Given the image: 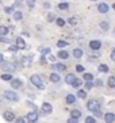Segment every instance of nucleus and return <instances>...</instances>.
I'll return each instance as SVG.
<instances>
[{
	"instance_id": "f257e3e1",
	"label": "nucleus",
	"mask_w": 115,
	"mask_h": 123,
	"mask_svg": "<svg viewBox=\"0 0 115 123\" xmlns=\"http://www.w3.org/2000/svg\"><path fill=\"white\" fill-rule=\"evenodd\" d=\"M30 81H31V84H34L38 89H45V83L42 81L39 74H32V76L30 77Z\"/></svg>"
},
{
	"instance_id": "f03ea898",
	"label": "nucleus",
	"mask_w": 115,
	"mask_h": 123,
	"mask_svg": "<svg viewBox=\"0 0 115 123\" xmlns=\"http://www.w3.org/2000/svg\"><path fill=\"white\" fill-rule=\"evenodd\" d=\"M99 101L96 100V99H92V100H88V103H87V108L89 110V111H96V110H99Z\"/></svg>"
},
{
	"instance_id": "7ed1b4c3",
	"label": "nucleus",
	"mask_w": 115,
	"mask_h": 123,
	"mask_svg": "<svg viewBox=\"0 0 115 123\" xmlns=\"http://www.w3.org/2000/svg\"><path fill=\"white\" fill-rule=\"evenodd\" d=\"M4 98L11 100V101H18L19 100L18 93H15L14 91H6V92H4Z\"/></svg>"
},
{
	"instance_id": "20e7f679",
	"label": "nucleus",
	"mask_w": 115,
	"mask_h": 123,
	"mask_svg": "<svg viewBox=\"0 0 115 123\" xmlns=\"http://www.w3.org/2000/svg\"><path fill=\"white\" fill-rule=\"evenodd\" d=\"M0 65H1V69H4L6 72L8 73H12L15 70V66L11 64V62H6V61H1L0 62Z\"/></svg>"
},
{
	"instance_id": "39448f33",
	"label": "nucleus",
	"mask_w": 115,
	"mask_h": 123,
	"mask_svg": "<svg viewBox=\"0 0 115 123\" xmlns=\"http://www.w3.org/2000/svg\"><path fill=\"white\" fill-rule=\"evenodd\" d=\"M89 47L92 49V50H99V49L102 47V42H100V41H97V39L91 41V42H89Z\"/></svg>"
},
{
	"instance_id": "423d86ee",
	"label": "nucleus",
	"mask_w": 115,
	"mask_h": 123,
	"mask_svg": "<svg viewBox=\"0 0 115 123\" xmlns=\"http://www.w3.org/2000/svg\"><path fill=\"white\" fill-rule=\"evenodd\" d=\"M53 111V107H51L50 103H43L42 104V112L43 114H51Z\"/></svg>"
},
{
	"instance_id": "0eeeda50",
	"label": "nucleus",
	"mask_w": 115,
	"mask_h": 123,
	"mask_svg": "<svg viewBox=\"0 0 115 123\" xmlns=\"http://www.w3.org/2000/svg\"><path fill=\"white\" fill-rule=\"evenodd\" d=\"M103 118H104L106 123H114V120H115V114H112V112H108V114H106Z\"/></svg>"
},
{
	"instance_id": "6e6552de",
	"label": "nucleus",
	"mask_w": 115,
	"mask_h": 123,
	"mask_svg": "<svg viewBox=\"0 0 115 123\" xmlns=\"http://www.w3.org/2000/svg\"><path fill=\"white\" fill-rule=\"evenodd\" d=\"M4 116V119L7 120V122H12V120L15 119V115H14V112H11V111H6L3 114Z\"/></svg>"
},
{
	"instance_id": "1a4fd4ad",
	"label": "nucleus",
	"mask_w": 115,
	"mask_h": 123,
	"mask_svg": "<svg viewBox=\"0 0 115 123\" xmlns=\"http://www.w3.org/2000/svg\"><path fill=\"white\" fill-rule=\"evenodd\" d=\"M37 119H38V115H37V112H35V111H34V112H30V114H27V120H29V122L34 123V122H37Z\"/></svg>"
},
{
	"instance_id": "9d476101",
	"label": "nucleus",
	"mask_w": 115,
	"mask_h": 123,
	"mask_svg": "<svg viewBox=\"0 0 115 123\" xmlns=\"http://www.w3.org/2000/svg\"><path fill=\"white\" fill-rule=\"evenodd\" d=\"M108 6L106 3H100L99 6H97V10H99V12H102V14H106V12H108Z\"/></svg>"
},
{
	"instance_id": "9b49d317",
	"label": "nucleus",
	"mask_w": 115,
	"mask_h": 123,
	"mask_svg": "<svg viewBox=\"0 0 115 123\" xmlns=\"http://www.w3.org/2000/svg\"><path fill=\"white\" fill-rule=\"evenodd\" d=\"M11 85H12L14 89H18V88L22 87V81H20V80H18V79H14L12 81H11Z\"/></svg>"
},
{
	"instance_id": "f8f14e48",
	"label": "nucleus",
	"mask_w": 115,
	"mask_h": 123,
	"mask_svg": "<svg viewBox=\"0 0 115 123\" xmlns=\"http://www.w3.org/2000/svg\"><path fill=\"white\" fill-rule=\"evenodd\" d=\"M76 76L73 74V73H69V74H66V77H65V83L66 84H72L73 81H75Z\"/></svg>"
},
{
	"instance_id": "ddd939ff",
	"label": "nucleus",
	"mask_w": 115,
	"mask_h": 123,
	"mask_svg": "<svg viewBox=\"0 0 115 123\" xmlns=\"http://www.w3.org/2000/svg\"><path fill=\"white\" fill-rule=\"evenodd\" d=\"M16 46H18V49H25L26 47V42L23 38H18L16 39Z\"/></svg>"
},
{
	"instance_id": "4468645a",
	"label": "nucleus",
	"mask_w": 115,
	"mask_h": 123,
	"mask_svg": "<svg viewBox=\"0 0 115 123\" xmlns=\"http://www.w3.org/2000/svg\"><path fill=\"white\" fill-rule=\"evenodd\" d=\"M75 101H76V96H75V95H72V93L66 95V103H68V104H73Z\"/></svg>"
},
{
	"instance_id": "2eb2a0df",
	"label": "nucleus",
	"mask_w": 115,
	"mask_h": 123,
	"mask_svg": "<svg viewBox=\"0 0 115 123\" xmlns=\"http://www.w3.org/2000/svg\"><path fill=\"white\" fill-rule=\"evenodd\" d=\"M50 80H51V83H58V81H60V74H58V73H51Z\"/></svg>"
},
{
	"instance_id": "dca6fc26",
	"label": "nucleus",
	"mask_w": 115,
	"mask_h": 123,
	"mask_svg": "<svg viewBox=\"0 0 115 123\" xmlns=\"http://www.w3.org/2000/svg\"><path fill=\"white\" fill-rule=\"evenodd\" d=\"M70 115H72V118L80 119V116H81V111H80V110H73V111L70 112Z\"/></svg>"
},
{
	"instance_id": "f3484780",
	"label": "nucleus",
	"mask_w": 115,
	"mask_h": 123,
	"mask_svg": "<svg viewBox=\"0 0 115 123\" xmlns=\"http://www.w3.org/2000/svg\"><path fill=\"white\" fill-rule=\"evenodd\" d=\"M73 55H75V58H81L83 57V50L81 49H75L73 50Z\"/></svg>"
},
{
	"instance_id": "a211bd4d",
	"label": "nucleus",
	"mask_w": 115,
	"mask_h": 123,
	"mask_svg": "<svg viewBox=\"0 0 115 123\" xmlns=\"http://www.w3.org/2000/svg\"><path fill=\"white\" fill-rule=\"evenodd\" d=\"M58 57H60V58H62V60H66V58L69 57V54H68V51L61 50V51H58Z\"/></svg>"
},
{
	"instance_id": "6ab92c4d",
	"label": "nucleus",
	"mask_w": 115,
	"mask_h": 123,
	"mask_svg": "<svg viewBox=\"0 0 115 123\" xmlns=\"http://www.w3.org/2000/svg\"><path fill=\"white\" fill-rule=\"evenodd\" d=\"M22 62L25 66H30V62H31V57H23L22 58Z\"/></svg>"
},
{
	"instance_id": "aec40b11",
	"label": "nucleus",
	"mask_w": 115,
	"mask_h": 123,
	"mask_svg": "<svg viewBox=\"0 0 115 123\" xmlns=\"http://www.w3.org/2000/svg\"><path fill=\"white\" fill-rule=\"evenodd\" d=\"M56 69H57L58 72H65L66 70V66L64 64H56Z\"/></svg>"
},
{
	"instance_id": "412c9836",
	"label": "nucleus",
	"mask_w": 115,
	"mask_h": 123,
	"mask_svg": "<svg viewBox=\"0 0 115 123\" xmlns=\"http://www.w3.org/2000/svg\"><path fill=\"white\" fill-rule=\"evenodd\" d=\"M1 80L10 81V80H12V74H11V73H4V74H1Z\"/></svg>"
},
{
	"instance_id": "4be33fe9",
	"label": "nucleus",
	"mask_w": 115,
	"mask_h": 123,
	"mask_svg": "<svg viewBox=\"0 0 115 123\" xmlns=\"http://www.w3.org/2000/svg\"><path fill=\"white\" fill-rule=\"evenodd\" d=\"M108 87H110V88H115V77L114 76L108 77Z\"/></svg>"
},
{
	"instance_id": "5701e85b",
	"label": "nucleus",
	"mask_w": 115,
	"mask_h": 123,
	"mask_svg": "<svg viewBox=\"0 0 115 123\" xmlns=\"http://www.w3.org/2000/svg\"><path fill=\"white\" fill-rule=\"evenodd\" d=\"M8 34V29L6 27V26H0V35H7Z\"/></svg>"
},
{
	"instance_id": "b1692460",
	"label": "nucleus",
	"mask_w": 115,
	"mask_h": 123,
	"mask_svg": "<svg viewBox=\"0 0 115 123\" xmlns=\"http://www.w3.org/2000/svg\"><path fill=\"white\" fill-rule=\"evenodd\" d=\"M22 18H23V14H22L20 11H16V12H14V19H15V20H20Z\"/></svg>"
},
{
	"instance_id": "393cba45",
	"label": "nucleus",
	"mask_w": 115,
	"mask_h": 123,
	"mask_svg": "<svg viewBox=\"0 0 115 123\" xmlns=\"http://www.w3.org/2000/svg\"><path fill=\"white\" fill-rule=\"evenodd\" d=\"M80 85H81V80H80V79H75V81L72 83V87L73 88H80Z\"/></svg>"
},
{
	"instance_id": "a878e982",
	"label": "nucleus",
	"mask_w": 115,
	"mask_h": 123,
	"mask_svg": "<svg viewBox=\"0 0 115 123\" xmlns=\"http://www.w3.org/2000/svg\"><path fill=\"white\" fill-rule=\"evenodd\" d=\"M102 27V30H104V31H107V30H110V25H108L107 22H100V25H99Z\"/></svg>"
},
{
	"instance_id": "bb28decb",
	"label": "nucleus",
	"mask_w": 115,
	"mask_h": 123,
	"mask_svg": "<svg viewBox=\"0 0 115 123\" xmlns=\"http://www.w3.org/2000/svg\"><path fill=\"white\" fill-rule=\"evenodd\" d=\"M58 8H60L61 11H65V10H68L69 8V4L68 3H60L58 4Z\"/></svg>"
},
{
	"instance_id": "cd10ccee",
	"label": "nucleus",
	"mask_w": 115,
	"mask_h": 123,
	"mask_svg": "<svg viewBox=\"0 0 115 123\" xmlns=\"http://www.w3.org/2000/svg\"><path fill=\"white\" fill-rule=\"evenodd\" d=\"M99 70L103 72V73H107L108 72V66L104 65V64H100V65H99Z\"/></svg>"
},
{
	"instance_id": "c85d7f7f",
	"label": "nucleus",
	"mask_w": 115,
	"mask_h": 123,
	"mask_svg": "<svg viewBox=\"0 0 115 123\" xmlns=\"http://www.w3.org/2000/svg\"><path fill=\"white\" fill-rule=\"evenodd\" d=\"M66 45H68V42H66V41H64V39H60L57 42V46L58 47H65Z\"/></svg>"
},
{
	"instance_id": "c756f323",
	"label": "nucleus",
	"mask_w": 115,
	"mask_h": 123,
	"mask_svg": "<svg viewBox=\"0 0 115 123\" xmlns=\"http://www.w3.org/2000/svg\"><path fill=\"white\" fill-rule=\"evenodd\" d=\"M92 79H94V76L91 73H84V80L85 81H92Z\"/></svg>"
},
{
	"instance_id": "7c9ffc66",
	"label": "nucleus",
	"mask_w": 115,
	"mask_h": 123,
	"mask_svg": "<svg viewBox=\"0 0 115 123\" xmlns=\"http://www.w3.org/2000/svg\"><path fill=\"white\" fill-rule=\"evenodd\" d=\"M56 23H57V26H60V27H62V26L65 25V20L62 18H58V19H56Z\"/></svg>"
},
{
	"instance_id": "2f4dec72",
	"label": "nucleus",
	"mask_w": 115,
	"mask_h": 123,
	"mask_svg": "<svg viewBox=\"0 0 115 123\" xmlns=\"http://www.w3.org/2000/svg\"><path fill=\"white\" fill-rule=\"evenodd\" d=\"M25 1H26V4H27L29 7H34V6H35V1H37V0H25Z\"/></svg>"
},
{
	"instance_id": "473e14b6",
	"label": "nucleus",
	"mask_w": 115,
	"mask_h": 123,
	"mask_svg": "<svg viewBox=\"0 0 115 123\" xmlns=\"http://www.w3.org/2000/svg\"><path fill=\"white\" fill-rule=\"evenodd\" d=\"M68 22L70 23V25H73V26H75V25H77V18L72 16V18H69V19H68Z\"/></svg>"
},
{
	"instance_id": "72a5a7b5",
	"label": "nucleus",
	"mask_w": 115,
	"mask_h": 123,
	"mask_svg": "<svg viewBox=\"0 0 115 123\" xmlns=\"http://www.w3.org/2000/svg\"><path fill=\"white\" fill-rule=\"evenodd\" d=\"M85 123H96V120L94 116H88V118H85Z\"/></svg>"
},
{
	"instance_id": "f704fd0d",
	"label": "nucleus",
	"mask_w": 115,
	"mask_h": 123,
	"mask_svg": "<svg viewBox=\"0 0 115 123\" xmlns=\"http://www.w3.org/2000/svg\"><path fill=\"white\" fill-rule=\"evenodd\" d=\"M10 51H11V53H16V51H18V46H16V45L10 46Z\"/></svg>"
},
{
	"instance_id": "c9c22d12",
	"label": "nucleus",
	"mask_w": 115,
	"mask_h": 123,
	"mask_svg": "<svg viewBox=\"0 0 115 123\" xmlns=\"http://www.w3.org/2000/svg\"><path fill=\"white\" fill-rule=\"evenodd\" d=\"M77 95H79V98H81V99H84L87 96L85 91H79V92H77Z\"/></svg>"
},
{
	"instance_id": "e433bc0d",
	"label": "nucleus",
	"mask_w": 115,
	"mask_h": 123,
	"mask_svg": "<svg viewBox=\"0 0 115 123\" xmlns=\"http://www.w3.org/2000/svg\"><path fill=\"white\" fill-rule=\"evenodd\" d=\"M94 116H96V118H102V112H100V108L96 110V111H94Z\"/></svg>"
},
{
	"instance_id": "4c0bfd02",
	"label": "nucleus",
	"mask_w": 115,
	"mask_h": 123,
	"mask_svg": "<svg viewBox=\"0 0 115 123\" xmlns=\"http://www.w3.org/2000/svg\"><path fill=\"white\" fill-rule=\"evenodd\" d=\"M54 19H56V15H54V14H49V15H47V20H49V22H53Z\"/></svg>"
},
{
	"instance_id": "58836bf2",
	"label": "nucleus",
	"mask_w": 115,
	"mask_h": 123,
	"mask_svg": "<svg viewBox=\"0 0 115 123\" xmlns=\"http://www.w3.org/2000/svg\"><path fill=\"white\" fill-rule=\"evenodd\" d=\"M92 87H94V83H92V81H87V83H85V88H87V89H91Z\"/></svg>"
},
{
	"instance_id": "ea45409f",
	"label": "nucleus",
	"mask_w": 115,
	"mask_h": 123,
	"mask_svg": "<svg viewBox=\"0 0 115 123\" xmlns=\"http://www.w3.org/2000/svg\"><path fill=\"white\" fill-rule=\"evenodd\" d=\"M95 85H96V87H102V85H103V81H102L100 79H97L96 81H95Z\"/></svg>"
},
{
	"instance_id": "a19ab883",
	"label": "nucleus",
	"mask_w": 115,
	"mask_h": 123,
	"mask_svg": "<svg viewBox=\"0 0 115 123\" xmlns=\"http://www.w3.org/2000/svg\"><path fill=\"white\" fill-rule=\"evenodd\" d=\"M68 123H79V119H76V118H69Z\"/></svg>"
},
{
	"instance_id": "79ce46f5",
	"label": "nucleus",
	"mask_w": 115,
	"mask_h": 123,
	"mask_svg": "<svg viewBox=\"0 0 115 123\" xmlns=\"http://www.w3.org/2000/svg\"><path fill=\"white\" fill-rule=\"evenodd\" d=\"M76 70H77V72H84V66L77 65V66H76Z\"/></svg>"
},
{
	"instance_id": "37998d69",
	"label": "nucleus",
	"mask_w": 115,
	"mask_h": 123,
	"mask_svg": "<svg viewBox=\"0 0 115 123\" xmlns=\"http://www.w3.org/2000/svg\"><path fill=\"white\" fill-rule=\"evenodd\" d=\"M0 42H11V41L7 39V38H4L3 35H0Z\"/></svg>"
},
{
	"instance_id": "c03bdc74",
	"label": "nucleus",
	"mask_w": 115,
	"mask_h": 123,
	"mask_svg": "<svg viewBox=\"0 0 115 123\" xmlns=\"http://www.w3.org/2000/svg\"><path fill=\"white\" fill-rule=\"evenodd\" d=\"M15 123H26V122H25V119H23V118H19V119L15 120Z\"/></svg>"
},
{
	"instance_id": "a18cd8bd",
	"label": "nucleus",
	"mask_w": 115,
	"mask_h": 123,
	"mask_svg": "<svg viewBox=\"0 0 115 123\" xmlns=\"http://www.w3.org/2000/svg\"><path fill=\"white\" fill-rule=\"evenodd\" d=\"M6 12H7V14H11V12H12V8H11V7H6Z\"/></svg>"
},
{
	"instance_id": "49530a36",
	"label": "nucleus",
	"mask_w": 115,
	"mask_h": 123,
	"mask_svg": "<svg viewBox=\"0 0 115 123\" xmlns=\"http://www.w3.org/2000/svg\"><path fill=\"white\" fill-rule=\"evenodd\" d=\"M111 60H112V61H115V50L111 53Z\"/></svg>"
},
{
	"instance_id": "de8ad7c7",
	"label": "nucleus",
	"mask_w": 115,
	"mask_h": 123,
	"mask_svg": "<svg viewBox=\"0 0 115 123\" xmlns=\"http://www.w3.org/2000/svg\"><path fill=\"white\" fill-rule=\"evenodd\" d=\"M43 53H45V54H47V53H50V49H49V47H46V49L43 50Z\"/></svg>"
},
{
	"instance_id": "09e8293b",
	"label": "nucleus",
	"mask_w": 115,
	"mask_h": 123,
	"mask_svg": "<svg viewBox=\"0 0 115 123\" xmlns=\"http://www.w3.org/2000/svg\"><path fill=\"white\" fill-rule=\"evenodd\" d=\"M3 61V54H1V53H0V62Z\"/></svg>"
},
{
	"instance_id": "8fccbe9b",
	"label": "nucleus",
	"mask_w": 115,
	"mask_h": 123,
	"mask_svg": "<svg viewBox=\"0 0 115 123\" xmlns=\"http://www.w3.org/2000/svg\"><path fill=\"white\" fill-rule=\"evenodd\" d=\"M15 1H16V3H20V1H23V0H15Z\"/></svg>"
},
{
	"instance_id": "3c124183",
	"label": "nucleus",
	"mask_w": 115,
	"mask_h": 123,
	"mask_svg": "<svg viewBox=\"0 0 115 123\" xmlns=\"http://www.w3.org/2000/svg\"><path fill=\"white\" fill-rule=\"evenodd\" d=\"M112 8H114V10H115V3H114V4H112Z\"/></svg>"
},
{
	"instance_id": "603ef678",
	"label": "nucleus",
	"mask_w": 115,
	"mask_h": 123,
	"mask_svg": "<svg viewBox=\"0 0 115 123\" xmlns=\"http://www.w3.org/2000/svg\"><path fill=\"white\" fill-rule=\"evenodd\" d=\"M92 1H95V0H92Z\"/></svg>"
}]
</instances>
